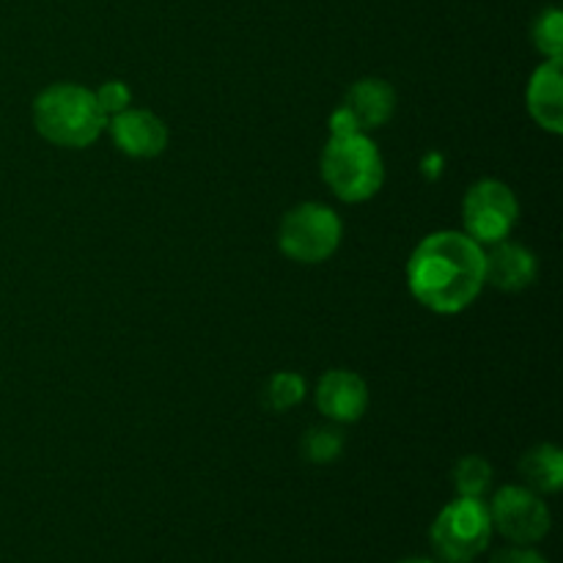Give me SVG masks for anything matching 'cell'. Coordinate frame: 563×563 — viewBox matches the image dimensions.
Instances as JSON below:
<instances>
[{
  "mask_svg": "<svg viewBox=\"0 0 563 563\" xmlns=\"http://www.w3.org/2000/svg\"><path fill=\"white\" fill-rule=\"evenodd\" d=\"M407 284L434 313H460L482 295L484 247L462 231H434L412 251Z\"/></svg>",
  "mask_w": 563,
  "mask_h": 563,
  "instance_id": "1",
  "label": "cell"
},
{
  "mask_svg": "<svg viewBox=\"0 0 563 563\" xmlns=\"http://www.w3.org/2000/svg\"><path fill=\"white\" fill-rule=\"evenodd\" d=\"M33 124L38 135L64 148H86L102 135L108 115L97 97L75 82H55L33 102Z\"/></svg>",
  "mask_w": 563,
  "mask_h": 563,
  "instance_id": "2",
  "label": "cell"
},
{
  "mask_svg": "<svg viewBox=\"0 0 563 563\" xmlns=\"http://www.w3.org/2000/svg\"><path fill=\"white\" fill-rule=\"evenodd\" d=\"M322 176L341 201L361 203L379 192L385 181V165L379 148L366 132L330 135L322 152Z\"/></svg>",
  "mask_w": 563,
  "mask_h": 563,
  "instance_id": "3",
  "label": "cell"
},
{
  "mask_svg": "<svg viewBox=\"0 0 563 563\" xmlns=\"http://www.w3.org/2000/svg\"><path fill=\"white\" fill-rule=\"evenodd\" d=\"M493 531L487 504L460 495L440 511L429 537L445 563H471L489 548Z\"/></svg>",
  "mask_w": 563,
  "mask_h": 563,
  "instance_id": "4",
  "label": "cell"
},
{
  "mask_svg": "<svg viewBox=\"0 0 563 563\" xmlns=\"http://www.w3.org/2000/svg\"><path fill=\"white\" fill-rule=\"evenodd\" d=\"M280 251L300 264L328 262L341 245L339 214L322 203H300L280 223Z\"/></svg>",
  "mask_w": 563,
  "mask_h": 563,
  "instance_id": "5",
  "label": "cell"
},
{
  "mask_svg": "<svg viewBox=\"0 0 563 563\" xmlns=\"http://www.w3.org/2000/svg\"><path fill=\"white\" fill-rule=\"evenodd\" d=\"M462 214H465V234L484 247L504 242L511 234L520 218V203L504 181L484 179L467 190Z\"/></svg>",
  "mask_w": 563,
  "mask_h": 563,
  "instance_id": "6",
  "label": "cell"
},
{
  "mask_svg": "<svg viewBox=\"0 0 563 563\" xmlns=\"http://www.w3.org/2000/svg\"><path fill=\"white\" fill-rule=\"evenodd\" d=\"M489 509L493 528L515 544L542 542L550 531V511L542 495L528 487H504L495 493Z\"/></svg>",
  "mask_w": 563,
  "mask_h": 563,
  "instance_id": "7",
  "label": "cell"
},
{
  "mask_svg": "<svg viewBox=\"0 0 563 563\" xmlns=\"http://www.w3.org/2000/svg\"><path fill=\"white\" fill-rule=\"evenodd\" d=\"M113 143L135 159H152L168 146V126L152 110L126 108L108 121Z\"/></svg>",
  "mask_w": 563,
  "mask_h": 563,
  "instance_id": "8",
  "label": "cell"
},
{
  "mask_svg": "<svg viewBox=\"0 0 563 563\" xmlns=\"http://www.w3.org/2000/svg\"><path fill=\"white\" fill-rule=\"evenodd\" d=\"M317 407L335 423H355L368 407V388L355 372L333 368L317 385Z\"/></svg>",
  "mask_w": 563,
  "mask_h": 563,
  "instance_id": "9",
  "label": "cell"
},
{
  "mask_svg": "<svg viewBox=\"0 0 563 563\" xmlns=\"http://www.w3.org/2000/svg\"><path fill=\"white\" fill-rule=\"evenodd\" d=\"M537 278V258L528 247L517 242H495L493 251L484 253V284L500 291H522Z\"/></svg>",
  "mask_w": 563,
  "mask_h": 563,
  "instance_id": "10",
  "label": "cell"
},
{
  "mask_svg": "<svg viewBox=\"0 0 563 563\" xmlns=\"http://www.w3.org/2000/svg\"><path fill=\"white\" fill-rule=\"evenodd\" d=\"M528 110L542 130L563 132V75L561 58H548L528 82Z\"/></svg>",
  "mask_w": 563,
  "mask_h": 563,
  "instance_id": "11",
  "label": "cell"
},
{
  "mask_svg": "<svg viewBox=\"0 0 563 563\" xmlns=\"http://www.w3.org/2000/svg\"><path fill=\"white\" fill-rule=\"evenodd\" d=\"M341 108L352 115L357 130L372 132V130H379V126L394 115L396 93L385 80L366 77V80H357L355 86L350 88V93H346Z\"/></svg>",
  "mask_w": 563,
  "mask_h": 563,
  "instance_id": "12",
  "label": "cell"
},
{
  "mask_svg": "<svg viewBox=\"0 0 563 563\" xmlns=\"http://www.w3.org/2000/svg\"><path fill=\"white\" fill-rule=\"evenodd\" d=\"M520 473L528 489L539 495H553L563 487V454L555 445H537L520 462Z\"/></svg>",
  "mask_w": 563,
  "mask_h": 563,
  "instance_id": "13",
  "label": "cell"
},
{
  "mask_svg": "<svg viewBox=\"0 0 563 563\" xmlns=\"http://www.w3.org/2000/svg\"><path fill=\"white\" fill-rule=\"evenodd\" d=\"M454 484L462 498H484V493L493 484V467L482 456H465V460L456 462Z\"/></svg>",
  "mask_w": 563,
  "mask_h": 563,
  "instance_id": "14",
  "label": "cell"
},
{
  "mask_svg": "<svg viewBox=\"0 0 563 563\" xmlns=\"http://www.w3.org/2000/svg\"><path fill=\"white\" fill-rule=\"evenodd\" d=\"M302 396H306V383H302V377H297V374L291 372L275 374V377L269 379L267 390H264V401H267L269 410L275 412L291 410L297 401H302Z\"/></svg>",
  "mask_w": 563,
  "mask_h": 563,
  "instance_id": "15",
  "label": "cell"
},
{
  "mask_svg": "<svg viewBox=\"0 0 563 563\" xmlns=\"http://www.w3.org/2000/svg\"><path fill=\"white\" fill-rule=\"evenodd\" d=\"M533 44L539 53L548 58H561L563 55V14L559 9H548L533 22Z\"/></svg>",
  "mask_w": 563,
  "mask_h": 563,
  "instance_id": "16",
  "label": "cell"
},
{
  "mask_svg": "<svg viewBox=\"0 0 563 563\" xmlns=\"http://www.w3.org/2000/svg\"><path fill=\"white\" fill-rule=\"evenodd\" d=\"M341 449H344V438H341L339 429L330 427H313L306 434V440H302V454L311 462H317V465L333 462L341 454Z\"/></svg>",
  "mask_w": 563,
  "mask_h": 563,
  "instance_id": "17",
  "label": "cell"
},
{
  "mask_svg": "<svg viewBox=\"0 0 563 563\" xmlns=\"http://www.w3.org/2000/svg\"><path fill=\"white\" fill-rule=\"evenodd\" d=\"M93 97H97L99 108H102L104 115H115V113H121V110L130 108L132 93L124 82L110 80V82H102V88H99V91H93Z\"/></svg>",
  "mask_w": 563,
  "mask_h": 563,
  "instance_id": "18",
  "label": "cell"
},
{
  "mask_svg": "<svg viewBox=\"0 0 563 563\" xmlns=\"http://www.w3.org/2000/svg\"><path fill=\"white\" fill-rule=\"evenodd\" d=\"M493 563H548L537 550H528L526 544H515V548H506L495 555Z\"/></svg>",
  "mask_w": 563,
  "mask_h": 563,
  "instance_id": "19",
  "label": "cell"
},
{
  "mask_svg": "<svg viewBox=\"0 0 563 563\" xmlns=\"http://www.w3.org/2000/svg\"><path fill=\"white\" fill-rule=\"evenodd\" d=\"M399 563H438V561H432V559H407V561H399Z\"/></svg>",
  "mask_w": 563,
  "mask_h": 563,
  "instance_id": "20",
  "label": "cell"
}]
</instances>
